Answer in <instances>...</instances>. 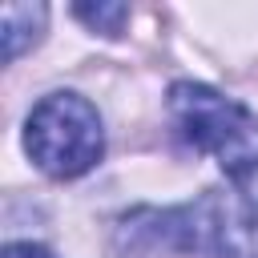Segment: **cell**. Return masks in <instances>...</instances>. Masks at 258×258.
<instances>
[{
    "label": "cell",
    "instance_id": "cell-1",
    "mask_svg": "<svg viewBox=\"0 0 258 258\" xmlns=\"http://www.w3.org/2000/svg\"><path fill=\"white\" fill-rule=\"evenodd\" d=\"M113 242L125 258H258V206L238 189H206L194 202L165 210L137 206L117 218Z\"/></svg>",
    "mask_w": 258,
    "mask_h": 258
},
{
    "label": "cell",
    "instance_id": "cell-2",
    "mask_svg": "<svg viewBox=\"0 0 258 258\" xmlns=\"http://www.w3.org/2000/svg\"><path fill=\"white\" fill-rule=\"evenodd\" d=\"M169 121L202 153H214L218 165L226 169L230 185L258 206V121L226 93L198 85V81H177L169 85Z\"/></svg>",
    "mask_w": 258,
    "mask_h": 258
},
{
    "label": "cell",
    "instance_id": "cell-3",
    "mask_svg": "<svg viewBox=\"0 0 258 258\" xmlns=\"http://www.w3.org/2000/svg\"><path fill=\"white\" fill-rule=\"evenodd\" d=\"M24 149L32 165L56 181L89 173L105 153V129L97 109L81 93H48L24 121Z\"/></svg>",
    "mask_w": 258,
    "mask_h": 258
},
{
    "label": "cell",
    "instance_id": "cell-4",
    "mask_svg": "<svg viewBox=\"0 0 258 258\" xmlns=\"http://www.w3.org/2000/svg\"><path fill=\"white\" fill-rule=\"evenodd\" d=\"M48 24V8L44 4H28V0H12L0 12V40H4V60L12 64L20 52H28Z\"/></svg>",
    "mask_w": 258,
    "mask_h": 258
},
{
    "label": "cell",
    "instance_id": "cell-5",
    "mask_svg": "<svg viewBox=\"0 0 258 258\" xmlns=\"http://www.w3.org/2000/svg\"><path fill=\"white\" fill-rule=\"evenodd\" d=\"M73 16L85 20L93 32L121 36V28H125V20H129V8H125V4H77Z\"/></svg>",
    "mask_w": 258,
    "mask_h": 258
},
{
    "label": "cell",
    "instance_id": "cell-6",
    "mask_svg": "<svg viewBox=\"0 0 258 258\" xmlns=\"http://www.w3.org/2000/svg\"><path fill=\"white\" fill-rule=\"evenodd\" d=\"M0 258H52V250L40 242H8Z\"/></svg>",
    "mask_w": 258,
    "mask_h": 258
}]
</instances>
